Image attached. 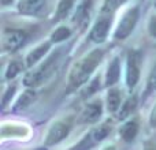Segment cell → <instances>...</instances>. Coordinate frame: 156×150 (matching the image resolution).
Wrapping results in <instances>:
<instances>
[{
	"instance_id": "obj_24",
	"label": "cell",
	"mask_w": 156,
	"mask_h": 150,
	"mask_svg": "<svg viewBox=\"0 0 156 150\" xmlns=\"http://www.w3.org/2000/svg\"><path fill=\"white\" fill-rule=\"evenodd\" d=\"M148 32H149V34H151L152 37H155V38H156V15L151 16V19H149Z\"/></svg>"
},
{
	"instance_id": "obj_22",
	"label": "cell",
	"mask_w": 156,
	"mask_h": 150,
	"mask_svg": "<svg viewBox=\"0 0 156 150\" xmlns=\"http://www.w3.org/2000/svg\"><path fill=\"white\" fill-rule=\"evenodd\" d=\"M21 71V66H19L18 62H11L7 67V71H5V79H11L15 75H18V73Z\"/></svg>"
},
{
	"instance_id": "obj_30",
	"label": "cell",
	"mask_w": 156,
	"mask_h": 150,
	"mask_svg": "<svg viewBox=\"0 0 156 150\" xmlns=\"http://www.w3.org/2000/svg\"><path fill=\"white\" fill-rule=\"evenodd\" d=\"M145 150H155V149H149V148H148V149H145Z\"/></svg>"
},
{
	"instance_id": "obj_13",
	"label": "cell",
	"mask_w": 156,
	"mask_h": 150,
	"mask_svg": "<svg viewBox=\"0 0 156 150\" xmlns=\"http://www.w3.org/2000/svg\"><path fill=\"white\" fill-rule=\"evenodd\" d=\"M121 90L116 87H111L107 93V109L108 112L114 113L118 111L119 105H121Z\"/></svg>"
},
{
	"instance_id": "obj_19",
	"label": "cell",
	"mask_w": 156,
	"mask_h": 150,
	"mask_svg": "<svg viewBox=\"0 0 156 150\" xmlns=\"http://www.w3.org/2000/svg\"><path fill=\"white\" fill-rule=\"evenodd\" d=\"M137 107V98L136 97H130L121 108V112H119V119H125L129 115H132V112L136 109Z\"/></svg>"
},
{
	"instance_id": "obj_12",
	"label": "cell",
	"mask_w": 156,
	"mask_h": 150,
	"mask_svg": "<svg viewBox=\"0 0 156 150\" xmlns=\"http://www.w3.org/2000/svg\"><path fill=\"white\" fill-rule=\"evenodd\" d=\"M138 132V121L136 119H132V120H127L123 126L119 128V134H121L122 139L125 142H132L136 138Z\"/></svg>"
},
{
	"instance_id": "obj_25",
	"label": "cell",
	"mask_w": 156,
	"mask_h": 150,
	"mask_svg": "<svg viewBox=\"0 0 156 150\" xmlns=\"http://www.w3.org/2000/svg\"><path fill=\"white\" fill-rule=\"evenodd\" d=\"M156 86V62H155V66L152 68L151 74H149V78H148V87L152 89Z\"/></svg>"
},
{
	"instance_id": "obj_15",
	"label": "cell",
	"mask_w": 156,
	"mask_h": 150,
	"mask_svg": "<svg viewBox=\"0 0 156 150\" xmlns=\"http://www.w3.org/2000/svg\"><path fill=\"white\" fill-rule=\"evenodd\" d=\"M92 4H93V0H82L80 4V7L77 8V12L74 15L73 21L74 22H82L86 19V16L89 15V11L92 8Z\"/></svg>"
},
{
	"instance_id": "obj_9",
	"label": "cell",
	"mask_w": 156,
	"mask_h": 150,
	"mask_svg": "<svg viewBox=\"0 0 156 150\" xmlns=\"http://www.w3.org/2000/svg\"><path fill=\"white\" fill-rule=\"evenodd\" d=\"M101 113H103L101 101H100V100H94V101H92L90 104L86 105V108L83 109V112H82L81 119H82V121L93 123V121H96L97 119L101 116Z\"/></svg>"
},
{
	"instance_id": "obj_32",
	"label": "cell",
	"mask_w": 156,
	"mask_h": 150,
	"mask_svg": "<svg viewBox=\"0 0 156 150\" xmlns=\"http://www.w3.org/2000/svg\"><path fill=\"white\" fill-rule=\"evenodd\" d=\"M36 150H43V149H36Z\"/></svg>"
},
{
	"instance_id": "obj_26",
	"label": "cell",
	"mask_w": 156,
	"mask_h": 150,
	"mask_svg": "<svg viewBox=\"0 0 156 150\" xmlns=\"http://www.w3.org/2000/svg\"><path fill=\"white\" fill-rule=\"evenodd\" d=\"M14 91H15V87H8V90H7V93L4 94V97H3V102H2V105L3 107H5V105H7V102H8V100L11 98V96H12L14 94Z\"/></svg>"
},
{
	"instance_id": "obj_2",
	"label": "cell",
	"mask_w": 156,
	"mask_h": 150,
	"mask_svg": "<svg viewBox=\"0 0 156 150\" xmlns=\"http://www.w3.org/2000/svg\"><path fill=\"white\" fill-rule=\"evenodd\" d=\"M59 55H60V51L52 52L40 67L36 68L34 71L29 73L25 77V79H23L25 85L29 86V87H34V86H40L43 82H45L47 78L51 77V74L54 73V70L56 68Z\"/></svg>"
},
{
	"instance_id": "obj_8",
	"label": "cell",
	"mask_w": 156,
	"mask_h": 150,
	"mask_svg": "<svg viewBox=\"0 0 156 150\" xmlns=\"http://www.w3.org/2000/svg\"><path fill=\"white\" fill-rule=\"evenodd\" d=\"M51 41H45V43L40 44L38 46H36L34 49H32L26 56V67H33L34 64H37L47 55V52L51 49Z\"/></svg>"
},
{
	"instance_id": "obj_6",
	"label": "cell",
	"mask_w": 156,
	"mask_h": 150,
	"mask_svg": "<svg viewBox=\"0 0 156 150\" xmlns=\"http://www.w3.org/2000/svg\"><path fill=\"white\" fill-rule=\"evenodd\" d=\"M111 21H112V15H104V14H100L99 18H97V21L94 22L93 27H92L89 38H90L93 43H97V44L104 43V40L108 36V32H110Z\"/></svg>"
},
{
	"instance_id": "obj_1",
	"label": "cell",
	"mask_w": 156,
	"mask_h": 150,
	"mask_svg": "<svg viewBox=\"0 0 156 150\" xmlns=\"http://www.w3.org/2000/svg\"><path fill=\"white\" fill-rule=\"evenodd\" d=\"M103 56H104L103 49H93L88 55H85L82 59L78 60L69 74V87L77 89L81 85H83L97 68V66L101 63Z\"/></svg>"
},
{
	"instance_id": "obj_3",
	"label": "cell",
	"mask_w": 156,
	"mask_h": 150,
	"mask_svg": "<svg viewBox=\"0 0 156 150\" xmlns=\"http://www.w3.org/2000/svg\"><path fill=\"white\" fill-rule=\"evenodd\" d=\"M138 7L134 5V7L127 8L123 12L121 21H119L118 26H116V30L114 33V38L115 40H125L126 37H129L132 34L133 29L136 27L138 21Z\"/></svg>"
},
{
	"instance_id": "obj_7",
	"label": "cell",
	"mask_w": 156,
	"mask_h": 150,
	"mask_svg": "<svg viewBox=\"0 0 156 150\" xmlns=\"http://www.w3.org/2000/svg\"><path fill=\"white\" fill-rule=\"evenodd\" d=\"M140 60L141 56L138 52H129L126 62V83L130 89L134 87L140 79Z\"/></svg>"
},
{
	"instance_id": "obj_31",
	"label": "cell",
	"mask_w": 156,
	"mask_h": 150,
	"mask_svg": "<svg viewBox=\"0 0 156 150\" xmlns=\"http://www.w3.org/2000/svg\"><path fill=\"white\" fill-rule=\"evenodd\" d=\"M155 7H156V0H155Z\"/></svg>"
},
{
	"instance_id": "obj_18",
	"label": "cell",
	"mask_w": 156,
	"mask_h": 150,
	"mask_svg": "<svg viewBox=\"0 0 156 150\" xmlns=\"http://www.w3.org/2000/svg\"><path fill=\"white\" fill-rule=\"evenodd\" d=\"M96 142H97V141L94 139L93 132H90V134H88L86 137H83L82 139L78 142V145L73 146V148H71L70 150H89V149L93 148Z\"/></svg>"
},
{
	"instance_id": "obj_16",
	"label": "cell",
	"mask_w": 156,
	"mask_h": 150,
	"mask_svg": "<svg viewBox=\"0 0 156 150\" xmlns=\"http://www.w3.org/2000/svg\"><path fill=\"white\" fill-rule=\"evenodd\" d=\"M127 0H104L101 5V10H100V14H104V15H114L116 10L119 7L126 3Z\"/></svg>"
},
{
	"instance_id": "obj_28",
	"label": "cell",
	"mask_w": 156,
	"mask_h": 150,
	"mask_svg": "<svg viewBox=\"0 0 156 150\" xmlns=\"http://www.w3.org/2000/svg\"><path fill=\"white\" fill-rule=\"evenodd\" d=\"M12 2L14 0H0V4H2L3 7H7V5L12 4Z\"/></svg>"
},
{
	"instance_id": "obj_4",
	"label": "cell",
	"mask_w": 156,
	"mask_h": 150,
	"mask_svg": "<svg viewBox=\"0 0 156 150\" xmlns=\"http://www.w3.org/2000/svg\"><path fill=\"white\" fill-rule=\"evenodd\" d=\"M29 38L25 30L21 29H12V30H5L3 33V51L4 52H14L19 49Z\"/></svg>"
},
{
	"instance_id": "obj_10",
	"label": "cell",
	"mask_w": 156,
	"mask_h": 150,
	"mask_svg": "<svg viewBox=\"0 0 156 150\" xmlns=\"http://www.w3.org/2000/svg\"><path fill=\"white\" fill-rule=\"evenodd\" d=\"M44 3L45 0H21L18 4V10L25 15H36L37 12H40Z\"/></svg>"
},
{
	"instance_id": "obj_5",
	"label": "cell",
	"mask_w": 156,
	"mask_h": 150,
	"mask_svg": "<svg viewBox=\"0 0 156 150\" xmlns=\"http://www.w3.org/2000/svg\"><path fill=\"white\" fill-rule=\"evenodd\" d=\"M71 130V119H62V120H58L56 123H54L49 128L48 134H47L45 142L47 145H55V143L60 142L62 139H65L69 135Z\"/></svg>"
},
{
	"instance_id": "obj_14",
	"label": "cell",
	"mask_w": 156,
	"mask_h": 150,
	"mask_svg": "<svg viewBox=\"0 0 156 150\" xmlns=\"http://www.w3.org/2000/svg\"><path fill=\"white\" fill-rule=\"evenodd\" d=\"M74 2L76 0H59L56 11H55L54 21H62V19H65L67 16V14L71 11V8H73Z\"/></svg>"
},
{
	"instance_id": "obj_23",
	"label": "cell",
	"mask_w": 156,
	"mask_h": 150,
	"mask_svg": "<svg viewBox=\"0 0 156 150\" xmlns=\"http://www.w3.org/2000/svg\"><path fill=\"white\" fill-rule=\"evenodd\" d=\"M99 87H100V78H99V77H96L93 80H92L90 85L88 86V89H86V90L83 91V97L90 96L92 93H94L96 90H99Z\"/></svg>"
},
{
	"instance_id": "obj_29",
	"label": "cell",
	"mask_w": 156,
	"mask_h": 150,
	"mask_svg": "<svg viewBox=\"0 0 156 150\" xmlns=\"http://www.w3.org/2000/svg\"><path fill=\"white\" fill-rule=\"evenodd\" d=\"M101 150H116V148L114 145H108V146H105V148H103Z\"/></svg>"
},
{
	"instance_id": "obj_11",
	"label": "cell",
	"mask_w": 156,
	"mask_h": 150,
	"mask_svg": "<svg viewBox=\"0 0 156 150\" xmlns=\"http://www.w3.org/2000/svg\"><path fill=\"white\" fill-rule=\"evenodd\" d=\"M119 75H121V63H119V57H114V59L111 60L108 68H107L105 86H114L119 80Z\"/></svg>"
},
{
	"instance_id": "obj_27",
	"label": "cell",
	"mask_w": 156,
	"mask_h": 150,
	"mask_svg": "<svg viewBox=\"0 0 156 150\" xmlns=\"http://www.w3.org/2000/svg\"><path fill=\"white\" fill-rule=\"evenodd\" d=\"M149 126L156 128V104L154 105V108L151 111V115H149Z\"/></svg>"
},
{
	"instance_id": "obj_20",
	"label": "cell",
	"mask_w": 156,
	"mask_h": 150,
	"mask_svg": "<svg viewBox=\"0 0 156 150\" xmlns=\"http://www.w3.org/2000/svg\"><path fill=\"white\" fill-rule=\"evenodd\" d=\"M33 96H34V94H33V91H30V90L25 91V93L21 96V98L18 100V102H16V105H15V109H21V108L27 107V105H29V102L32 101Z\"/></svg>"
},
{
	"instance_id": "obj_17",
	"label": "cell",
	"mask_w": 156,
	"mask_h": 150,
	"mask_svg": "<svg viewBox=\"0 0 156 150\" xmlns=\"http://www.w3.org/2000/svg\"><path fill=\"white\" fill-rule=\"evenodd\" d=\"M71 36V30L67 26H59L51 34V43H62Z\"/></svg>"
},
{
	"instance_id": "obj_21",
	"label": "cell",
	"mask_w": 156,
	"mask_h": 150,
	"mask_svg": "<svg viewBox=\"0 0 156 150\" xmlns=\"http://www.w3.org/2000/svg\"><path fill=\"white\" fill-rule=\"evenodd\" d=\"M108 132H110V126H108V124H103V126H100L99 128H96L93 131V137H94V139L99 142V141L104 139V138L107 137Z\"/></svg>"
}]
</instances>
